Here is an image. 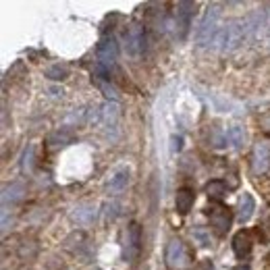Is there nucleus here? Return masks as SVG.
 <instances>
[{"label":"nucleus","instance_id":"obj_8","mask_svg":"<svg viewBox=\"0 0 270 270\" xmlns=\"http://www.w3.org/2000/svg\"><path fill=\"white\" fill-rule=\"evenodd\" d=\"M116 61V42L112 36L102 38L98 44V67H102L104 71H110Z\"/></svg>","mask_w":270,"mask_h":270},{"label":"nucleus","instance_id":"obj_10","mask_svg":"<svg viewBox=\"0 0 270 270\" xmlns=\"http://www.w3.org/2000/svg\"><path fill=\"white\" fill-rule=\"evenodd\" d=\"M268 169H270V146L260 142V144H256L254 154H252V171L256 175H262Z\"/></svg>","mask_w":270,"mask_h":270},{"label":"nucleus","instance_id":"obj_2","mask_svg":"<svg viewBox=\"0 0 270 270\" xmlns=\"http://www.w3.org/2000/svg\"><path fill=\"white\" fill-rule=\"evenodd\" d=\"M218 19H220V6L218 4H212V6H208L206 10V15L204 19L199 21V27L195 31V40L199 46H210V44H214V38L218 36Z\"/></svg>","mask_w":270,"mask_h":270},{"label":"nucleus","instance_id":"obj_23","mask_svg":"<svg viewBox=\"0 0 270 270\" xmlns=\"http://www.w3.org/2000/svg\"><path fill=\"white\" fill-rule=\"evenodd\" d=\"M266 40L270 44V17H268V25H266Z\"/></svg>","mask_w":270,"mask_h":270},{"label":"nucleus","instance_id":"obj_1","mask_svg":"<svg viewBox=\"0 0 270 270\" xmlns=\"http://www.w3.org/2000/svg\"><path fill=\"white\" fill-rule=\"evenodd\" d=\"M250 27H248V19H237V21H229L227 25H222L218 36L214 38V48L218 52H231L235 48H239L243 40L248 38Z\"/></svg>","mask_w":270,"mask_h":270},{"label":"nucleus","instance_id":"obj_4","mask_svg":"<svg viewBox=\"0 0 270 270\" xmlns=\"http://www.w3.org/2000/svg\"><path fill=\"white\" fill-rule=\"evenodd\" d=\"M195 10V2H179L177 10H175V17L171 21V27L175 29V36L179 40H183L187 36V31L191 27V17Z\"/></svg>","mask_w":270,"mask_h":270},{"label":"nucleus","instance_id":"obj_9","mask_svg":"<svg viewBox=\"0 0 270 270\" xmlns=\"http://www.w3.org/2000/svg\"><path fill=\"white\" fill-rule=\"evenodd\" d=\"M252 248H254V235H252V231L241 229L233 237V252H235V256H237L239 260H245V258H250Z\"/></svg>","mask_w":270,"mask_h":270},{"label":"nucleus","instance_id":"obj_6","mask_svg":"<svg viewBox=\"0 0 270 270\" xmlns=\"http://www.w3.org/2000/svg\"><path fill=\"white\" fill-rule=\"evenodd\" d=\"M139 250H142V229L137 222H131L125 229V239H123V252H125V260L127 262H135Z\"/></svg>","mask_w":270,"mask_h":270},{"label":"nucleus","instance_id":"obj_14","mask_svg":"<svg viewBox=\"0 0 270 270\" xmlns=\"http://www.w3.org/2000/svg\"><path fill=\"white\" fill-rule=\"evenodd\" d=\"M204 191H206V195H208L210 199H212V202H222V199L227 197V193H229V187H227V183H225V181L214 179V181L206 183Z\"/></svg>","mask_w":270,"mask_h":270},{"label":"nucleus","instance_id":"obj_7","mask_svg":"<svg viewBox=\"0 0 270 270\" xmlns=\"http://www.w3.org/2000/svg\"><path fill=\"white\" fill-rule=\"evenodd\" d=\"M123 40H125V50H127V54H131V56L142 54V50H144V42H146L144 27L139 25V23H131V25L125 29Z\"/></svg>","mask_w":270,"mask_h":270},{"label":"nucleus","instance_id":"obj_21","mask_svg":"<svg viewBox=\"0 0 270 270\" xmlns=\"http://www.w3.org/2000/svg\"><path fill=\"white\" fill-rule=\"evenodd\" d=\"M98 86H100V90L104 91V96H108V98H112V100H116V98H119V91H116L112 86H108V84H106V81H104V79H100V81H98Z\"/></svg>","mask_w":270,"mask_h":270},{"label":"nucleus","instance_id":"obj_24","mask_svg":"<svg viewBox=\"0 0 270 270\" xmlns=\"http://www.w3.org/2000/svg\"><path fill=\"white\" fill-rule=\"evenodd\" d=\"M235 270H250V266H245V264H241V266H237Z\"/></svg>","mask_w":270,"mask_h":270},{"label":"nucleus","instance_id":"obj_16","mask_svg":"<svg viewBox=\"0 0 270 270\" xmlns=\"http://www.w3.org/2000/svg\"><path fill=\"white\" fill-rule=\"evenodd\" d=\"M23 193H25V187H23V183H10V185H6L4 191H2V204L8 206V204L19 202V199L23 197Z\"/></svg>","mask_w":270,"mask_h":270},{"label":"nucleus","instance_id":"obj_22","mask_svg":"<svg viewBox=\"0 0 270 270\" xmlns=\"http://www.w3.org/2000/svg\"><path fill=\"white\" fill-rule=\"evenodd\" d=\"M199 270H214V266L210 262H202V264H199Z\"/></svg>","mask_w":270,"mask_h":270},{"label":"nucleus","instance_id":"obj_3","mask_svg":"<svg viewBox=\"0 0 270 270\" xmlns=\"http://www.w3.org/2000/svg\"><path fill=\"white\" fill-rule=\"evenodd\" d=\"M164 260H167V266L171 270H187L191 266V254L181 239H171L167 245Z\"/></svg>","mask_w":270,"mask_h":270},{"label":"nucleus","instance_id":"obj_15","mask_svg":"<svg viewBox=\"0 0 270 270\" xmlns=\"http://www.w3.org/2000/svg\"><path fill=\"white\" fill-rule=\"evenodd\" d=\"M73 142V133L71 131H54L48 135L46 144H48V150H58V148H65Z\"/></svg>","mask_w":270,"mask_h":270},{"label":"nucleus","instance_id":"obj_19","mask_svg":"<svg viewBox=\"0 0 270 270\" xmlns=\"http://www.w3.org/2000/svg\"><path fill=\"white\" fill-rule=\"evenodd\" d=\"M46 77L52 79V81H61V79L69 77V67L65 63H54L46 69Z\"/></svg>","mask_w":270,"mask_h":270},{"label":"nucleus","instance_id":"obj_20","mask_svg":"<svg viewBox=\"0 0 270 270\" xmlns=\"http://www.w3.org/2000/svg\"><path fill=\"white\" fill-rule=\"evenodd\" d=\"M31 164H33V146H27L25 154H23V164H21L23 173H29L31 171Z\"/></svg>","mask_w":270,"mask_h":270},{"label":"nucleus","instance_id":"obj_5","mask_svg":"<svg viewBox=\"0 0 270 270\" xmlns=\"http://www.w3.org/2000/svg\"><path fill=\"white\" fill-rule=\"evenodd\" d=\"M206 214L210 218V227H212V231L218 235V237H225V235L229 233V229H231V222H233L231 210L216 204V206H210L206 210Z\"/></svg>","mask_w":270,"mask_h":270},{"label":"nucleus","instance_id":"obj_12","mask_svg":"<svg viewBox=\"0 0 270 270\" xmlns=\"http://www.w3.org/2000/svg\"><path fill=\"white\" fill-rule=\"evenodd\" d=\"M129 185V169H116L114 173H110V177L106 181V189L110 193H121L125 187Z\"/></svg>","mask_w":270,"mask_h":270},{"label":"nucleus","instance_id":"obj_17","mask_svg":"<svg viewBox=\"0 0 270 270\" xmlns=\"http://www.w3.org/2000/svg\"><path fill=\"white\" fill-rule=\"evenodd\" d=\"M96 218V208L90 206V204H79L73 210V220H77L79 225H90Z\"/></svg>","mask_w":270,"mask_h":270},{"label":"nucleus","instance_id":"obj_18","mask_svg":"<svg viewBox=\"0 0 270 270\" xmlns=\"http://www.w3.org/2000/svg\"><path fill=\"white\" fill-rule=\"evenodd\" d=\"M225 135H227V142H229L231 148H241L245 144V129L239 127V125L229 127L225 131Z\"/></svg>","mask_w":270,"mask_h":270},{"label":"nucleus","instance_id":"obj_11","mask_svg":"<svg viewBox=\"0 0 270 270\" xmlns=\"http://www.w3.org/2000/svg\"><path fill=\"white\" fill-rule=\"evenodd\" d=\"M193 202H195V193H193V189H189V187H181V189L177 191V195H175V208H177V212L181 216L189 214V210L193 208Z\"/></svg>","mask_w":270,"mask_h":270},{"label":"nucleus","instance_id":"obj_13","mask_svg":"<svg viewBox=\"0 0 270 270\" xmlns=\"http://www.w3.org/2000/svg\"><path fill=\"white\" fill-rule=\"evenodd\" d=\"M254 210H256V202L250 193H243L241 199H239V206H237V220L241 222H248L252 216H254Z\"/></svg>","mask_w":270,"mask_h":270}]
</instances>
